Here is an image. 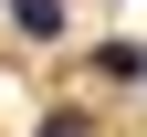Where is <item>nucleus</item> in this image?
I'll use <instances>...</instances> for the list:
<instances>
[{
    "label": "nucleus",
    "instance_id": "nucleus-1",
    "mask_svg": "<svg viewBox=\"0 0 147 137\" xmlns=\"http://www.w3.org/2000/svg\"><path fill=\"white\" fill-rule=\"evenodd\" d=\"M0 11H11L32 42H53V32H63V0H0Z\"/></svg>",
    "mask_w": 147,
    "mask_h": 137
},
{
    "label": "nucleus",
    "instance_id": "nucleus-2",
    "mask_svg": "<svg viewBox=\"0 0 147 137\" xmlns=\"http://www.w3.org/2000/svg\"><path fill=\"white\" fill-rule=\"evenodd\" d=\"M95 74H126V85H147V42H95Z\"/></svg>",
    "mask_w": 147,
    "mask_h": 137
},
{
    "label": "nucleus",
    "instance_id": "nucleus-3",
    "mask_svg": "<svg viewBox=\"0 0 147 137\" xmlns=\"http://www.w3.org/2000/svg\"><path fill=\"white\" fill-rule=\"evenodd\" d=\"M32 137H95V116H84V106H53V116H42Z\"/></svg>",
    "mask_w": 147,
    "mask_h": 137
}]
</instances>
